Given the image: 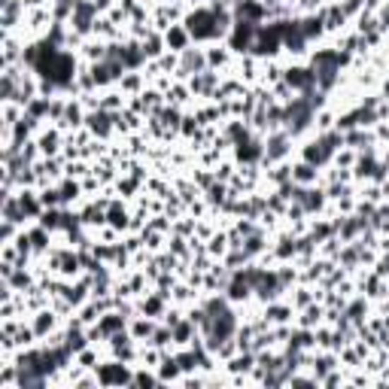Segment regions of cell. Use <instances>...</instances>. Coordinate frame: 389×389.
I'll return each instance as SVG.
<instances>
[{
	"instance_id": "obj_1",
	"label": "cell",
	"mask_w": 389,
	"mask_h": 389,
	"mask_svg": "<svg viewBox=\"0 0 389 389\" xmlns=\"http://www.w3.org/2000/svg\"><path fill=\"white\" fill-rule=\"evenodd\" d=\"M95 377L100 389H122V386H134V365L128 362H119L107 356V359H100V365L95 368Z\"/></svg>"
},
{
	"instance_id": "obj_2",
	"label": "cell",
	"mask_w": 389,
	"mask_h": 389,
	"mask_svg": "<svg viewBox=\"0 0 389 389\" xmlns=\"http://www.w3.org/2000/svg\"><path fill=\"white\" fill-rule=\"evenodd\" d=\"M295 149H298V143L289 137V131L286 128H277V131H268L265 134V158H262V170L277 165V161H289L295 158Z\"/></svg>"
},
{
	"instance_id": "obj_3",
	"label": "cell",
	"mask_w": 389,
	"mask_h": 389,
	"mask_svg": "<svg viewBox=\"0 0 389 389\" xmlns=\"http://www.w3.org/2000/svg\"><path fill=\"white\" fill-rule=\"evenodd\" d=\"M283 83L289 86L295 95H304V91L316 88V70L307 64V61H286Z\"/></svg>"
},
{
	"instance_id": "obj_4",
	"label": "cell",
	"mask_w": 389,
	"mask_h": 389,
	"mask_svg": "<svg viewBox=\"0 0 389 389\" xmlns=\"http://www.w3.org/2000/svg\"><path fill=\"white\" fill-rule=\"evenodd\" d=\"M255 34H259V25L255 22H247V18H234V28H231V34H228V49L234 55H250L252 52V43H255Z\"/></svg>"
},
{
	"instance_id": "obj_5",
	"label": "cell",
	"mask_w": 389,
	"mask_h": 389,
	"mask_svg": "<svg viewBox=\"0 0 389 389\" xmlns=\"http://www.w3.org/2000/svg\"><path fill=\"white\" fill-rule=\"evenodd\" d=\"M210 64H207V49L192 43L186 52H180V67L177 74H173V79H180V83H186V79H192L194 74H204Z\"/></svg>"
},
{
	"instance_id": "obj_6",
	"label": "cell",
	"mask_w": 389,
	"mask_h": 389,
	"mask_svg": "<svg viewBox=\"0 0 389 389\" xmlns=\"http://www.w3.org/2000/svg\"><path fill=\"white\" fill-rule=\"evenodd\" d=\"M295 158H304V161H310V165L316 168H329L332 161H335V152L325 149V143L320 140V134H310V137H304L298 143V149H295Z\"/></svg>"
},
{
	"instance_id": "obj_7",
	"label": "cell",
	"mask_w": 389,
	"mask_h": 389,
	"mask_svg": "<svg viewBox=\"0 0 389 389\" xmlns=\"http://www.w3.org/2000/svg\"><path fill=\"white\" fill-rule=\"evenodd\" d=\"M64 143H67V131H61L58 125H43L37 131V146H40V156L43 158H55L64 152Z\"/></svg>"
},
{
	"instance_id": "obj_8",
	"label": "cell",
	"mask_w": 389,
	"mask_h": 389,
	"mask_svg": "<svg viewBox=\"0 0 389 389\" xmlns=\"http://www.w3.org/2000/svg\"><path fill=\"white\" fill-rule=\"evenodd\" d=\"M86 128H88V134L95 137V140H107L112 143L119 134H116V122H112V112L110 110H91L88 116H86Z\"/></svg>"
},
{
	"instance_id": "obj_9",
	"label": "cell",
	"mask_w": 389,
	"mask_h": 389,
	"mask_svg": "<svg viewBox=\"0 0 389 389\" xmlns=\"http://www.w3.org/2000/svg\"><path fill=\"white\" fill-rule=\"evenodd\" d=\"M295 307L289 298H277V301H268L262 307V316L268 320V325H292L295 323Z\"/></svg>"
},
{
	"instance_id": "obj_10",
	"label": "cell",
	"mask_w": 389,
	"mask_h": 389,
	"mask_svg": "<svg viewBox=\"0 0 389 389\" xmlns=\"http://www.w3.org/2000/svg\"><path fill=\"white\" fill-rule=\"evenodd\" d=\"M207 64L210 70H219V74H234V61L238 55L228 49V43H207Z\"/></svg>"
},
{
	"instance_id": "obj_11",
	"label": "cell",
	"mask_w": 389,
	"mask_h": 389,
	"mask_svg": "<svg viewBox=\"0 0 389 389\" xmlns=\"http://www.w3.org/2000/svg\"><path fill=\"white\" fill-rule=\"evenodd\" d=\"M137 301V313H143V316H152V320H165V313H168V307H170V301L165 298L161 292H156V289H149L146 295H140V298H134Z\"/></svg>"
},
{
	"instance_id": "obj_12",
	"label": "cell",
	"mask_w": 389,
	"mask_h": 389,
	"mask_svg": "<svg viewBox=\"0 0 389 389\" xmlns=\"http://www.w3.org/2000/svg\"><path fill=\"white\" fill-rule=\"evenodd\" d=\"M323 16H325V34L335 37V34H344V30H350V18H347L341 0H329V4L323 6Z\"/></svg>"
},
{
	"instance_id": "obj_13",
	"label": "cell",
	"mask_w": 389,
	"mask_h": 389,
	"mask_svg": "<svg viewBox=\"0 0 389 389\" xmlns=\"http://www.w3.org/2000/svg\"><path fill=\"white\" fill-rule=\"evenodd\" d=\"M234 18L265 25L268 22V4H262V0H234Z\"/></svg>"
},
{
	"instance_id": "obj_14",
	"label": "cell",
	"mask_w": 389,
	"mask_h": 389,
	"mask_svg": "<svg viewBox=\"0 0 389 389\" xmlns=\"http://www.w3.org/2000/svg\"><path fill=\"white\" fill-rule=\"evenodd\" d=\"M225 298H228L234 307H240V304H250L255 298V292H252V286L240 277V274L231 271V280H228V286H225Z\"/></svg>"
},
{
	"instance_id": "obj_15",
	"label": "cell",
	"mask_w": 389,
	"mask_h": 389,
	"mask_svg": "<svg viewBox=\"0 0 389 389\" xmlns=\"http://www.w3.org/2000/svg\"><path fill=\"white\" fill-rule=\"evenodd\" d=\"M371 310H374V301H368L362 292H356L353 298H347V307H344V316L350 320L353 325H362L368 316H371Z\"/></svg>"
},
{
	"instance_id": "obj_16",
	"label": "cell",
	"mask_w": 389,
	"mask_h": 389,
	"mask_svg": "<svg viewBox=\"0 0 389 389\" xmlns=\"http://www.w3.org/2000/svg\"><path fill=\"white\" fill-rule=\"evenodd\" d=\"M158 381H161V386H180V381H182V368H180V362H177V356H173V350H168L165 353V359L158 362Z\"/></svg>"
},
{
	"instance_id": "obj_17",
	"label": "cell",
	"mask_w": 389,
	"mask_h": 389,
	"mask_svg": "<svg viewBox=\"0 0 389 389\" xmlns=\"http://www.w3.org/2000/svg\"><path fill=\"white\" fill-rule=\"evenodd\" d=\"M255 134L252 131V125L247 119H228V122H222V137L231 143V146H238V143H243V140H250Z\"/></svg>"
},
{
	"instance_id": "obj_18",
	"label": "cell",
	"mask_w": 389,
	"mask_h": 389,
	"mask_svg": "<svg viewBox=\"0 0 389 389\" xmlns=\"http://www.w3.org/2000/svg\"><path fill=\"white\" fill-rule=\"evenodd\" d=\"M323 177V170L310 165V161L304 158H292V182H298V186H316Z\"/></svg>"
},
{
	"instance_id": "obj_19",
	"label": "cell",
	"mask_w": 389,
	"mask_h": 389,
	"mask_svg": "<svg viewBox=\"0 0 389 389\" xmlns=\"http://www.w3.org/2000/svg\"><path fill=\"white\" fill-rule=\"evenodd\" d=\"M165 43H168V52H186V49L194 43L192 40V34L186 30V25L182 22H177V25H170L168 30H165Z\"/></svg>"
},
{
	"instance_id": "obj_20",
	"label": "cell",
	"mask_w": 389,
	"mask_h": 389,
	"mask_svg": "<svg viewBox=\"0 0 389 389\" xmlns=\"http://www.w3.org/2000/svg\"><path fill=\"white\" fill-rule=\"evenodd\" d=\"M58 189H61V198H64V207H79L88 198L83 189V180H74V177H64L58 182Z\"/></svg>"
},
{
	"instance_id": "obj_21",
	"label": "cell",
	"mask_w": 389,
	"mask_h": 389,
	"mask_svg": "<svg viewBox=\"0 0 389 389\" xmlns=\"http://www.w3.org/2000/svg\"><path fill=\"white\" fill-rule=\"evenodd\" d=\"M156 325H158V320H152V316L137 313V316H131L128 332H131V337H134L137 344H149V337H152V332H156Z\"/></svg>"
},
{
	"instance_id": "obj_22",
	"label": "cell",
	"mask_w": 389,
	"mask_h": 389,
	"mask_svg": "<svg viewBox=\"0 0 389 389\" xmlns=\"http://www.w3.org/2000/svg\"><path fill=\"white\" fill-rule=\"evenodd\" d=\"M325 323V304L323 301H313L307 304L304 310L295 313V325H304V329H316V325Z\"/></svg>"
},
{
	"instance_id": "obj_23",
	"label": "cell",
	"mask_w": 389,
	"mask_h": 389,
	"mask_svg": "<svg viewBox=\"0 0 389 389\" xmlns=\"http://www.w3.org/2000/svg\"><path fill=\"white\" fill-rule=\"evenodd\" d=\"M140 46H143V55H146V61H158L161 55L168 52V43H165V34L161 30L152 28L146 37L140 40Z\"/></svg>"
},
{
	"instance_id": "obj_24",
	"label": "cell",
	"mask_w": 389,
	"mask_h": 389,
	"mask_svg": "<svg viewBox=\"0 0 389 389\" xmlns=\"http://www.w3.org/2000/svg\"><path fill=\"white\" fill-rule=\"evenodd\" d=\"M107 43L110 40H100V37H88L83 46H79V58L88 61V64H98V61H107Z\"/></svg>"
},
{
	"instance_id": "obj_25",
	"label": "cell",
	"mask_w": 389,
	"mask_h": 389,
	"mask_svg": "<svg viewBox=\"0 0 389 389\" xmlns=\"http://www.w3.org/2000/svg\"><path fill=\"white\" fill-rule=\"evenodd\" d=\"M243 250H247V255L255 262L262 252H268V250H271V231H268V228L252 231L250 238H243Z\"/></svg>"
},
{
	"instance_id": "obj_26",
	"label": "cell",
	"mask_w": 389,
	"mask_h": 389,
	"mask_svg": "<svg viewBox=\"0 0 389 389\" xmlns=\"http://www.w3.org/2000/svg\"><path fill=\"white\" fill-rule=\"evenodd\" d=\"M128 323H131V320H128L125 313H119L116 307H112V310H107V313L98 320V325H100V332H104V337H107V341H110V337L116 335V332L128 329Z\"/></svg>"
},
{
	"instance_id": "obj_27",
	"label": "cell",
	"mask_w": 389,
	"mask_h": 389,
	"mask_svg": "<svg viewBox=\"0 0 389 389\" xmlns=\"http://www.w3.org/2000/svg\"><path fill=\"white\" fill-rule=\"evenodd\" d=\"M222 368H225L228 374H252V368H255V353H252V350L234 353L228 362H222Z\"/></svg>"
},
{
	"instance_id": "obj_28",
	"label": "cell",
	"mask_w": 389,
	"mask_h": 389,
	"mask_svg": "<svg viewBox=\"0 0 389 389\" xmlns=\"http://www.w3.org/2000/svg\"><path fill=\"white\" fill-rule=\"evenodd\" d=\"M116 86H119V91H125L128 98H134V95H140V91L149 86V79H146V74H143V70H128V74L122 76Z\"/></svg>"
},
{
	"instance_id": "obj_29",
	"label": "cell",
	"mask_w": 389,
	"mask_h": 389,
	"mask_svg": "<svg viewBox=\"0 0 389 389\" xmlns=\"http://www.w3.org/2000/svg\"><path fill=\"white\" fill-rule=\"evenodd\" d=\"M283 347H289V350H316L313 329H304V325H292V335H289V341H286Z\"/></svg>"
},
{
	"instance_id": "obj_30",
	"label": "cell",
	"mask_w": 389,
	"mask_h": 389,
	"mask_svg": "<svg viewBox=\"0 0 389 389\" xmlns=\"http://www.w3.org/2000/svg\"><path fill=\"white\" fill-rule=\"evenodd\" d=\"M286 298L292 301L295 310H304L307 304H313L316 301V295H313V286L310 283H295L289 292H286Z\"/></svg>"
},
{
	"instance_id": "obj_31",
	"label": "cell",
	"mask_w": 389,
	"mask_h": 389,
	"mask_svg": "<svg viewBox=\"0 0 389 389\" xmlns=\"http://www.w3.org/2000/svg\"><path fill=\"white\" fill-rule=\"evenodd\" d=\"M143 186H146V182H140V180H134V177H128V173H122V177L116 180V194H119V198H125V201L134 204V201H137V194L143 192Z\"/></svg>"
},
{
	"instance_id": "obj_32",
	"label": "cell",
	"mask_w": 389,
	"mask_h": 389,
	"mask_svg": "<svg viewBox=\"0 0 389 389\" xmlns=\"http://www.w3.org/2000/svg\"><path fill=\"white\" fill-rule=\"evenodd\" d=\"M170 332H173V347H189V344L194 341V337L201 335V329L189 320V316H186V320H182L180 325H173Z\"/></svg>"
},
{
	"instance_id": "obj_33",
	"label": "cell",
	"mask_w": 389,
	"mask_h": 389,
	"mask_svg": "<svg viewBox=\"0 0 389 389\" xmlns=\"http://www.w3.org/2000/svg\"><path fill=\"white\" fill-rule=\"evenodd\" d=\"M100 107L110 110V112H119V110L128 107V95H125V91H119V86L104 88V91H100Z\"/></svg>"
},
{
	"instance_id": "obj_34",
	"label": "cell",
	"mask_w": 389,
	"mask_h": 389,
	"mask_svg": "<svg viewBox=\"0 0 389 389\" xmlns=\"http://www.w3.org/2000/svg\"><path fill=\"white\" fill-rule=\"evenodd\" d=\"M152 386H161L156 368L134 365V386H131V389H152Z\"/></svg>"
},
{
	"instance_id": "obj_35",
	"label": "cell",
	"mask_w": 389,
	"mask_h": 389,
	"mask_svg": "<svg viewBox=\"0 0 389 389\" xmlns=\"http://www.w3.org/2000/svg\"><path fill=\"white\" fill-rule=\"evenodd\" d=\"M228 250H231V243H228V231L219 228V231H216V234H213V238L207 240V252H210L216 262H222L225 255H228Z\"/></svg>"
},
{
	"instance_id": "obj_36",
	"label": "cell",
	"mask_w": 389,
	"mask_h": 389,
	"mask_svg": "<svg viewBox=\"0 0 389 389\" xmlns=\"http://www.w3.org/2000/svg\"><path fill=\"white\" fill-rule=\"evenodd\" d=\"M43 228H49L52 234H58V231H64V207H46L43 210V216L37 219Z\"/></svg>"
},
{
	"instance_id": "obj_37",
	"label": "cell",
	"mask_w": 389,
	"mask_h": 389,
	"mask_svg": "<svg viewBox=\"0 0 389 389\" xmlns=\"http://www.w3.org/2000/svg\"><path fill=\"white\" fill-rule=\"evenodd\" d=\"M165 353H168V350H158V347H152V344H140V359H137V365L158 368V362L165 359Z\"/></svg>"
},
{
	"instance_id": "obj_38",
	"label": "cell",
	"mask_w": 389,
	"mask_h": 389,
	"mask_svg": "<svg viewBox=\"0 0 389 389\" xmlns=\"http://www.w3.org/2000/svg\"><path fill=\"white\" fill-rule=\"evenodd\" d=\"M40 201H43V207H64V198H61L58 182H46V186H40Z\"/></svg>"
},
{
	"instance_id": "obj_39",
	"label": "cell",
	"mask_w": 389,
	"mask_h": 389,
	"mask_svg": "<svg viewBox=\"0 0 389 389\" xmlns=\"http://www.w3.org/2000/svg\"><path fill=\"white\" fill-rule=\"evenodd\" d=\"M88 173H91V161H86V158H74V161H67V165H64V177L86 180Z\"/></svg>"
},
{
	"instance_id": "obj_40",
	"label": "cell",
	"mask_w": 389,
	"mask_h": 389,
	"mask_svg": "<svg viewBox=\"0 0 389 389\" xmlns=\"http://www.w3.org/2000/svg\"><path fill=\"white\" fill-rule=\"evenodd\" d=\"M347 381H350V368H335V371H329L323 377V383L320 386H325V389H335V386H347Z\"/></svg>"
},
{
	"instance_id": "obj_41",
	"label": "cell",
	"mask_w": 389,
	"mask_h": 389,
	"mask_svg": "<svg viewBox=\"0 0 389 389\" xmlns=\"http://www.w3.org/2000/svg\"><path fill=\"white\" fill-rule=\"evenodd\" d=\"M337 356H341V365L344 368H350V371H353V368H362V356H359V350H356V347L353 344H347V347H341V350H337Z\"/></svg>"
},
{
	"instance_id": "obj_42",
	"label": "cell",
	"mask_w": 389,
	"mask_h": 389,
	"mask_svg": "<svg viewBox=\"0 0 389 389\" xmlns=\"http://www.w3.org/2000/svg\"><path fill=\"white\" fill-rule=\"evenodd\" d=\"M320 140L325 143V149H329V152H337V149H344V146H347V143H344V131H337V128L323 131Z\"/></svg>"
},
{
	"instance_id": "obj_43",
	"label": "cell",
	"mask_w": 389,
	"mask_h": 389,
	"mask_svg": "<svg viewBox=\"0 0 389 389\" xmlns=\"http://www.w3.org/2000/svg\"><path fill=\"white\" fill-rule=\"evenodd\" d=\"M356 156H359V152H356V149L344 146V149H337V152H335V161H332V165H335V168H344V170H353V165H356Z\"/></svg>"
},
{
	"instance_id": "obj_44",
	"label": "cell",
	"mask_w": 389,
	"mask_h": 389,
	"mask_svg": "<svg viewBox=\"0 0 389 389\" xmlns=\"http://www.w3.org/2000/svg\"><path fill=\"white\" fill-rule=\"evenodd\" d=\"M194 225H198V219L189 216V213H182L180 219H173V228H170V231L182 234V238H192V234H194Z\"/></svg>"
},
{
	"instance_id": "obj_45",
	"label": "cell",
	"mask_w": 389,
	"mask_h": 389,
	"mask_svg": "<svg viewBox=\"0 0 389 389\" xmlns=\"http://www.w3.org/2000/svg\"><path fill=\"white\" fill-rule=\"evenodd\" d=\"M341 247H344V240L337 238V234H332L329 240H323V243H320V255H325V259H337Z\"/></svg>"
},
{
	"instance_id": "obj_46",
	"label": "cell",
	"mask_w": 389,
	"mask_h": 389,
	"mask_svg": "<svg viewBox=\"0 0 389 389\" xmlns=\"http://www.w3.org/2000/svg\"><path fill=\"white\" fill-rule=\"evenodd\" d=\"M177 67H180V55L177 52H165V55H161L158 58V70H161V74H177Z\"/></svg>"
},
{
	"instance_id": "obj_47",
	"label": "cell",
	"mask_w": 389,
	"mask_h": 389,
	"mask_svg": "<svg viewBox=\"0 0 389 389\" xmlns=\"http://www.w3.org/2000/svg\"><path fill=\"white\" fill-rule=\"evenodd\" d=\"M377 18H381V30L389 28V0H383V6H381V13H377Z\"/></svg>"
},
{
	"instance_id": "obj_48",
	"label": "cell",
	"mask_w": 389,
	"mask_h": 389,
	"mask_svg": "<svg viewBox=\"0 0 389 389\" xmlns=\"http://www.w3.org/2000/svg\"><path fill=\"white\" fill-rule=\"evenodd\" d=\"M377 95H381V98H389V74H386V76H381V86H377Z\"/></svg>"
},
{
	"instance_id": "obj_49",
	"label": "cell",
	"mask_w": 389,
	"mask_h": 389,
	"mask_svg": "<svg viewBox=\"0 0 389 389\" xmlns=\"http://www.w3.org/2000/svg\"><path fill=\"white\" fill-rule=\"evenodd\" d=\"M262 4H268V6H271V4H280V0H262Z\"/></svg>"
},
{
	"instance_id": "obj_50",
	"label": "cell",
	"mask_w": 389,
	"mask_h": 389,
	"mask_svg": "<svg viewBox=\"0 0 389 389\" xmlns=\"http://www.w3.org/2000/svg\"><path fill=\"white\" fill-rule=\"evenodd\" d=\"M289 4H295V0H289Z\"/></svg>"
}]
</instances>
